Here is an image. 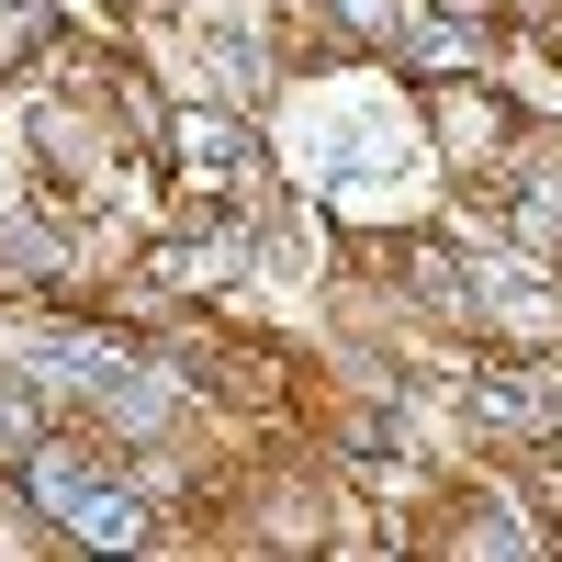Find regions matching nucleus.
Segmentation results:
<instances>
[{
	"mask_svg": "<svg viewBox=\"0 0 562 562\" xmlns=\"http://www.w3.org/2000/svg\"><path fill=\"white\" fill-rule=\"evenodd\" d=\"M203 57L237 79V90H259V45H248V34H203Z\"/></svg>",
	"mask_w": 562,
	"mask_h": 562,
	"instance_id": "0eeeda50",
	"label": "nucleus"
},
{
	"mask_svg": "<svg viewBox=\"0 0 562 562\" xmlns=\"http://www.w3.org/2000/svg\"><path fill=\"white\" fill-rule=\"evenodd\" d=\"M57 518H68V540H79V551H135V540H147V506L113 495V484H79Z\"/></svg>",
	"mask_w": 562,
	"mask_h": 562,
	"instance_id": "7ed1b4c3",
	"label": "nucleus"
},
{
	"mask_svg": "<svg viewBox=\"0 0 562 562\" xmlns=\"http://www.w3.org/2000/svg\"><path fill=\"white\" fill-rule=\"evenodd\" d=\"M473 57H484L473 23H416V34H405V68H473Z\"/></svg>",
	"mask_w": 562,
	"mask_h": 562,
	"instance_id": "39448f33",
	"label": "nucleus"
},
{
	"mask_svg": "<svg viewBox=\"0 0 562 562\" xmlns=\"http://www.w3.org/2000/svg\"><path fill=\"white\" fill-rule=\"evenodd\" d=\"M439 135H450L461 158H484L495 135H518V113H506L495 90H439Z\"/></svg>",
	"mask_w": 562,
	"mask_h": 562,
	"instance_id": "20e7f679",
	"label": "nucleus"
},
{
	"mask_svg": "<svg viewBox=\"0 0 562 562\" xmlns=\"http://www.w3.org/2000/svg\"><path fill=\"white\" fill-rule=\"evenodd\" d=\"M34 439H45V405L12 383V371H0V450H34Z\"/></svg>",
	"mask_w": 562,
	"mask_h": 562,
	"instance_id": "423d86ee",
	"label": "nucleus"
},
{
	"mask_svg": "<svg viewBox=\"0 0 562 562\" xmlns=\"http://www.w3.org/2000/svg\"><path fill=\"white\" fill-rule=\"evenodd\" d=\"M428 12H450V23H484V12H495V0H428Z\"/></svg>",
	"mask_w": 562,
	"mask_h": 562,
	"instance_id": "6e6552de",
	"label": "nucleus"
},
{
	"mask_svg": "<svg viewBox=\"0 0 562 562\" xmlns=\"http://www.w3.org/2000/svg\"><path fill=\"white\" fill-rule=\"evenodd\" d=\"M461 394H473L484 428H562V383H551L540 360H484Z\"/></svg>",
	"mask_w": 562,
	"mask_h": 562,
	"instance_id": "f257e3e1",
	"label": "nucleus"
},
{
	"mask_svg": "<svg viewBox=\"0 0 562 562\" xmlns=\"http://www.w3.org/2000/svg\"><path fill=\"white\" fill-rule=\"evenodd\" d=\"M518 12H540V23H551V12H562V0H518Z\"/></svg>",
	"mask_w": 562,
	"mask_h": 562,
	"instance_id": "1a4fd4ad",
	"label": "nucleus"
},
{
	"mask_svg": "<svg viewBox=\"0 0 562 562\" xmlns=\"http://www.w3.org/2000/svg\"><path fill=\"white\" fill-rule=\"evenodd\" d=\"M169 158L192 169V180H237L259 147H248V124H237V113H180V124H169Z\"/></svg>",
	"mask_w": 562,
	"mask_h": 562,
	"instance_id": "f03ea898",
	"label": "nucleus"
},
{
	"mask_svg": "<svg viewBox=\"0 0 562 562\" xmlns=\"http://www.w3.org/2000/svg\"><path fill=\"white\" fill-rule=\"evenodd\" d=\"M0 12H23V0H0Z\"/></svg>",
	"mask_w": 562,
	"mask_h": 562,
	"instance_id": "9d476101",
	"label": "nucleus"
}]
</instances>
